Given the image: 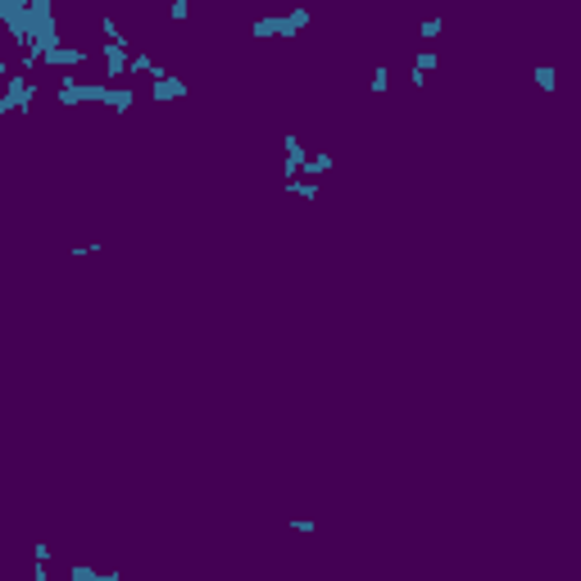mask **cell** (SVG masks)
Instances as JSON below:
<instances>
[{
  "label": "cell",
  "instance_id": "cell-15",
  "mask_svg": "<svg viewBox=\"0 0 581 581\" xmlns=\"http://www.w3.org/2000/svg\"><path fill=\"white\" fill-rule=\"evenodd\" d=\"M168 19H173V23L191 19V0H173V5H168Z\"/></svg>",
  "mask_w": 581,
  "mask_h": 581
},
{
  "label": "cell",
  "instance_id": "cell-11",
  "mask_svg": "<svg viewBox=\"0 0 581 581\" xmlns=\"http://www.w3.org/2000/svg\"><path fill=\"white\" fill-rule=\"evenodd\" d=\"M386 86H391V68L377 64V68H372V77H368V91H372V95H381Z\"/></svg>",
  "mask_w": 581,
  "mask_h": 581
},
{
  "label": "cell",
  "instance_id": "cell-5",
  "mask_svg": "<svg viewBox=\"0 0 581 581\" xmlns=\"http://www.w3.org/2000/svg\"><path fill=\"white\" fill-rule=\"evenodd\" d=\"M309 23H314V10H291V14H282V37H296V32H305Z\"/></svg>",
  "mask_w": 581,
  "mask_h": 581
},
{
  "label": "cell",
  "instance_id": "cell-3",
  "mask_svg": "<svg viewBox=\"0 0 581 581\" xmlns=\"http://www.w3.org/2000/svg\"><path fill=\"white\" fill-rule=\"evenodd\" d=\"M86 59H91V50H82V46H59L55 55H46L41 64H50V68H55V64H64V68H77V64H86Z\"/></svg>",
  "mask_w": 581,
  "mask_h": 581
},
{
  "label": "cell",
  "instance_id": "cell-16",
  "mask_svg": "<svg viewBox=\"0 0 581 581\" xmlns=\"http://www.w3.org/2000/svg\"><path fill=\"white\" fill-rule=\"evenodd\" d=\"M291 532H296V536H314L318 523H314V518H291Z\"/></svg>",
  "mask_w": 581,
  "mask_h": 581
},
{
  "label": "cell",
  "instance_id": "cell-14",
  "mask_svg": "<svg viewBox=\"0 0 581 581\" xmlns=\"http://www.w3.org/2000/svg\"><path fill=\"white\" fill-rule=\"evenodd\" d=\"M64 581H95V568H91V563H73Z\"/></svg>",
  "mask_w": 581,
  "mask_h": 581
},
{
  "label": "cell",
  "instance_id": "cell-2",
  "mask_svg": "<svg viewBox=\"0 0 581 581\" xmlns=\"http://www.w3.org/2000/svg\"><path fill=\"white\" fill-rule=\"evenodd\" d=\"M186 95H191V86L182 82L173 68H164V64H159V73H154V86H150V100H154V105H164V100H186Z\"/></svg>",
  "mask_w": 581,
  "mask_h": 581
},
{
  "label": "cell",
  "instance_id": "cell-18",
  "mask_svg": "<svg viewBox=\"0 0 581 581\" xmlns=\"http://www.w3.org/2000/svg\"><path fill=\"white\" fill-rule=\"evenodd\" d=\"M409 86H427V73H422V68H409Z\"/></svg>",
  "mask_w": 581,
  "mask_h": 581
},
{
  "label": "cell",
  "instance_id": "cell-9",
  "mask_svg": "<svg viewBox=\"0 0 581 581\" xmlns=\"http://www.w3.org/2000/svg\"><path fill=\"white\" fill-rule=\"evenodd\" d=\"M255 37H282V14H264V19H255Z\"/></svg>",
  "mask_w": 581,
  "mask_h": 581
},
{
  "label": "cell",
  "instance_id": "cell-12",
  "mask_svg": "<svg viewBox=\"0 0 581 581\" xmlns=\"http://www.w3.org/2000/svg\"><path fill=\"white\" fill-rule=\"evenodd\" d=\"M100 32H105V41H127V37H123V28H118V19H114V14H100Z\"/></svg>",
  "mask_w": 581,
  "mask_h": 581
},
{
  "label": "cell",
  "instance_id": "cell-19",
  "mask_svg": "<svg viewBox=\"0 0 581 581\" xmlns=\"http://www.w3.org/2000/svg\"><path fill=\"white\" fill-rule=\"evenodd\" d=\"M118 577H123V572H118V568H109V572H100L95 581H118Z\"/></svg>",
  "mask_w": 581,
  "mask_h": 581
},
{
  "label": "cell",
  "instance_id": "cell-10",
  "mask_svg": "<svg viewBox=\"0 0 581 581\" xmlns=\"http://www.w3.org/2000/svg\"><path fill=\"white\" fill-rule=\"evenodd\" d=\"M127 73H159V64H154V55H150V50H136V55H132V64H127Z\"/></svg>",
  "mask_w": 581,
  "mask_h": 581
},
{
  "label": "cell",
  "instance_id": "cell-6",
  "mask_svg": "<svg viewBox=\"0 0 581 581\" xmlns=\"http://www.w3.org/2000/svg\"><path fill=\"white\" fill-rule=\"evenodd\" d=\"M332 168H336V159H332L327 150H318V154H309V164H305V177H309V182H318L323 173H332Z\"/></svg>",
  "mask_w": 581,
  "mask_h": 581
},
{
  "label": "cell",
  "instance_id": "cell-4",
  "mask_svg": "<svg viewBox=\"0 0 581 581\" xmlns=\"http://www.w3.org/2000/svg\"><path fill=\"white\" fill-rule=\"evenodd\" d=\"M105 105L114 109V114H127V109L136 105V91H132V86H114V82H109V91H105Z\"/></svg>",
  "mask_w": 581,
  "mask_h": 581
},
{
  "label": "cell",
  "instance_id": "cell-7",
  "mask_svg": "<svg viewBox=\"0 0 581 581\" xmlns=\"http://www.w3.org/2000/svg\"><path fill=\"white\" fill-rule=\"evenodd\" d=\"M286 196H300V200H318V196H323V186H318V182H309V177H296V182H286Z\"/></svg>",
  "mask_w": 581,
  "mask_h": 581
},
{
  "label": "cell",
  "instance_id": "cell-1",
  "mask_svg": "<svg viewBox=\"0 0 581 581\" xmlns=\"http://www.w3.org/2000/svg\"><path fill=\"white\" fill-rule=\"evenodd\" d=\"M105 91H109V82H73V73H64L59 86H55V100L64 109L86 105V100H100V105H105Z\"/></svg>",
  "mask_w": 581,
  "mask_h": 581
},
{
  "label": "cell",
  "instance_id": "cell-8",
  "mask_svg": "<svg viewBox=\"0 0 581 581\" xmlns=\"http://www.w3.org/2000/svg\"><path fill=\"white\" fill-rule=\"evenodd\" d=\"M532 82L541 86V91H554V86H559V68H554V64H536L532 68Z\"/></svg>",
  "mask_w": 581,
  "mask_h": 581
},
{
  "label": "cell",
  "instance_id": "cell-17",
  "mask_svg": "<svg viewBox=\"0 0 581 581\" xmlns=\"http://www.w3.org/2000/svg\"><path fill=\"white\" fill-rule=\"evenodd\" d=\"M413 68H422V73H431V68H436V55H431V50H422V55L413 59Z\"/></svg>",
  "mask_w": 581,
  "mask_h": 581
},
{
  "label": "cell",
  "instance_id": "cell-13",
  "mask_svg": "<svg viewBox=\"0 0 581 581\" xmlns=\"http://www.w3.org/2000/svg\"><path fill=\"white\" fill-rule=\"evenodd\" d=\"M440 32H445V19H422V23H418V37H427V41L440 37Z\"/></svg>",
  "mask_w": 581,
  "mask_h": 581
}]
</instances>
